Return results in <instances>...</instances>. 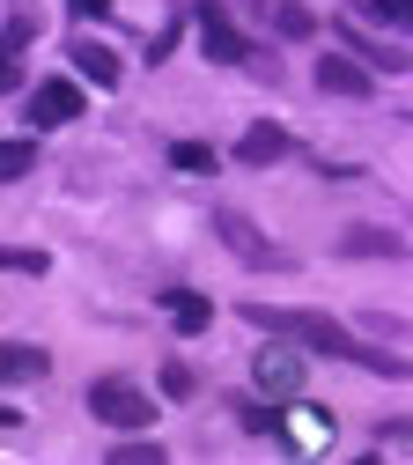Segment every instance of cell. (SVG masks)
Segmentation results:
<instances>
[{
	"instance_id": "6da1fadb",
	"label": "cell",
	"mask_w": 413,
	"mask_h": 465,
	"mask_svg": "<svg viewBox=\"0 0 413 465\" xmlns=\"http://www.w3.org/2000/svg\"><path fill=\"white\" fill-rule=\"evenodd\" d=\"M244 318H251L259 332H273V340H303V347H318V355H332V362H362V370H377V377H406V362H398V355H377V347H362L347 325H332L325 311H273V303H244Z\"/></svg>"
},
{
	"instance_id": "7a4b0ae2",
	"label": "cell",
	"mask_w": 413,
	"mask_h": 465,
	"mask_svg": "<svg viewBox=\"0 0 413 465\" xmlns=\"http://www.w3.org/2000/svg\"><path fill=\"white\" fill-rule=\"evenodd\" d=\"M214 237H221L236 259H244V266H259V273H280V266H295V259H288V252L266 237V229H259L251 214H236V207H221V214H214Z\"/></svg>"
},
{
	"instance_id": "3957f363",
	"label": "cell",
	"mask_w": 413,
	"mask_h": 465,
	"mask_svg": "<svg viewBox=\"0 0 413 465\" xmlns=\"http://www.w3.org/2000/svg\"><path fill=\"white\" fill-rule=\"evenodd\" d=\"M89 414H96L103 429H148L155 406H148V391L126 384V377H96V384H89Z\"/></svg>"
},
{
	"instance_id": "277c9868",
	"label": "cell",
	"mask_w": 413,
	"mask_h": 465,
	"mask_svg": "<svg viewBox=\"0 0 413 465\" xmlns=\"http://www.w3.org/2000/svg\"><path fill=\"white\" fill-rule=\"evenodd\" d=\"M251 377H259L266 399H295V391H303V355H295V347H259Z\"/></svg>"
},
{
	"instance_id": "5b68a950",
	"label": "cell",
	"mask_w": 413,
	"mask_h": 465,
	"mask_svg": "<svg viewBox=\"0 0 413 465\" xmlns=\"http://www.w3.org/2000/svg\"><path fill=\"white\" fill-rule=\"evenodd\" d=\"M82 119V82H37L30 89V126H74Z\"/></svg>"
},
{
	"instance_id": "8992f818",
	"label": "cell",
	"mask_w": 413,
	"mask_h": 465,
	"mask_svg": "<svg viewBox=\"0 0 413 465\" xmlns=\"http://www.w3.org/2000/svg\"><path fill=\"white\" fill-rule=\"evenodd\" d=\"M288 155H295V141H288V126H273V119L244 126V141H236V163H244V170H266V163H288Z\"/></svg>"
},
{
	"instance_id": "52a82bcc",
	"label": "cell",
	"mask_w": 413,
	"mask_h": 465,
	"mask_svg": "<svg viewBox=\"0 0 413 465\" xmlns=\"http://www.w3.org/2000/svg\"><path fill=\"white\" fill-rule=\"evenodd\" d=\"M67 60H74V74L96 82V89H118V82H126V60H118L111 45H96V37H74V45H67Z\"/></svg>"
},
{
	"instance_id": "ba28073f",
	"label": "cell",
	"mask_w": 413,
	"mask_h": 465,
	"mask_svg": "<svg viewBox=\"0 0 413 465\" xmlns=\"http://www.w3.org/2000/svg\"><path fill=\"white\" fill-rule=\"evenodd\" d=\"M200 45H207V60L214 67H236V60H251V45L236 37V23L221 8H200Z\"/></svg>"
},
{
	"instance_id": "9c48e42d",
	"label": "cell",
	"mask_w": 413,
	"mask_h": 465,
	"mask_svg": "<svg viewBox=\"0 0 413 465\" xmlns=\"http://www.w3.org/2000/svg\"><path fill=\"white\" fill-rule=\"evenodd\" d=\"M318 89L325 96H369V67L347 60V52H325V60H318Z\"/></svg>"
},
{
	"instance_id": "30bf717a",
	"label": "cell",
	"mask_w": 413,
	"mask_h": 465,
	"mask_svg": "<svg viewBox=\"0 0 413 465\" xmlns=\"http://www.w3.org/2000/svg\"><path fill=\"white\" fill-rule=\"evenodd\" d=\"M52 370L44 347H23V340H0V384H37Z\"/></svg>"
},
{
	"instance_id": "8fae6325",
	"label": "cell",
	"mask_w": 413,
	"mask_h": 465,
	"mask_svg": "<svg viewBox=\"0 0 413 465\" xmlns=\"http://www.w3.org/2000/svg\"><path fill=\"white\" fill-rule=\"evenodd\" d=\"M406 244L391 237V229H347L339 237V259H398Z\"/></svg>"
},
{
	"instance_id": "7c38bea8",
	"label": "cell",
	"mask_w": 413,
	"mask_h": 465,
	"mask_svg": "<svg viewBox=\"0 0 413 465\" xmlns=\"http://www.w3.org/2000/svg\"><path fill=\"white\" fill-rule=\"evenodd\" d=\"M162 311H170V325L177 332H207V296H192V288H170V296H162Z\"/></svg>"
},
{
	"instance_id": "4fadbf2b",
	"label": "cell",
	"mask_w": 413,
	"mask_h": 465,
	"mask_svg": "<svg viewBox=\"0 0 413 465\" xmlns=\"http://www.w3.org/2000/svg\"><path fill=\"white\" fill-rule=\"evenodd\" d=\"M273 30H280V37H310L318 15H310V8H295V0H273Z\"/></svg>"
},
{
	"instance_id": "5bb4252c",
	"label": "cell",
	"mask_w": 413,
	"mask_h": 465,
	"mask_svg": "<svg viewBox=\"0 0 413 465\" xmlns=\"http://www.w3.org/2000/svg\"><path fill=\"white\" fill-rule=\"evenodd\" d=\"M170 163L192 170V178H207V170H214V148H207V141H170Z\"/></svg>"
},
{
	"instance_id": "9a60e30c",
	"label": "cell",
	"mask_w": 413,
	"mask_h": 465,
	"mask_svg": "<svg viewBox=\"0 0 413 465\" xmlns=\"http://www.w3.org/2000/svg\"><path fill=\"white\" fill-rule=\"evenodd\" d=\"M52 259L44 252H23V244H0V273H44Z\"/></svg>"
},
{
	"instance_id": "2e32d148",
	"label": "cell",
	"mask_w": 413,
	"mask_h": 465,
	"mask_svg": "<svg viewBox=\"0 0 413 465\" xmlns=\"http://www.w3.org/2000/svg\"><path fill=\"white\" fill-rule=\"evenodd\" d=\"M30 163H37V148H30V141H15V148H0V185H8V178H23Z\"/></svg>"
},
{
	"instance_id": "e0dca14e",
	"label": "cell",
	"mask_w": 413,
	"mask_h": 465,
	"mask_svg": "<svg viewBox=\"0 0 413 465\" xmlns=\"http://www.w3.org/2000/svg\"><path fill=\"white\" fill-rule=\"evenodd\" d=\"M369 15L391 23V30H406V23H413V0H369Z\"/></svg>"
},
{
	"instance_id": "ac0fdd59",
	"label": "cell",
	"mask_w": 413,
	"mask_h": 465,
	"mask_svg": "<svg viewBox=\"0 0 413 465\" xmlns=\"http://www.w3.org/2000/svg\"><path fill=\"white\" fill-rule=\"evenodd\" d=\"M244 429H259V436H280V414H273L266 399H251V406H244Z\"/></svg>"
},
{
	"instance_id": "d6986e66",
	"label": "cell",
	"mask_w": 413,
	"mask_h": 465,
	"mask_svg": "<svg viewBox=\"0 0 413 465\" xmlns=\"http://www.w3.org/2000/svg\"><path fill=\"white\" fill-rule=\"evenodd\" d=\"M111 465H162V450H155V443H118Z\"/></svg>"
},
{
	"instance_id": "ffe728a7",
	"label": "cell",
	"mask_w": 413,
	"mask_h": 465,
	"mask_svg": "<svg viewBox=\"0 0 413 465\" xmlns=\"http://www.w3.org/2000/svg\"><path fill=\"white\" fill-rule=\"evenodd\" d=\"M162 391H170V399H192V370H185V362H162Z\"/></svg>"
},
{
	"instance_id": "44dd1931",
	"label": "cell",
	"mask_w": 413,
	"mask_h": 465,
	"mask_svg": "<svg viewBox=\"0 0 413 465\" xmlns=\"http://www.w3.org/2000/svg\"><path fill=\"white\" fill-rule=\"evenodd\" d=\"M23 89V52H0V96Z\"/></svg>"
},
{
	"instance_id": "7402d4cb",
	"label": "cell",
	"mask_w": 413,
	"mask_h": 465,
	"mask_svg": "<svg viewBox=\"0 0 413 465\" xmlns=\"http://www.w3.org/2000/svg\"><path fill=\"white\" fill-rule=\"evenodd\" d=\"M67 8H74V15H89V23H96V15H111V0H67Z\"/></svg>"
},
{
	"instance_id": "603a6c76",
	"label": "cell",
	"mask_w": 413,
	"mask_h": 465,
	"mask_svg": "<svg viewBox=\"0 0 413 465\" xmlns=\"http://www.w3.org/2000/svg\"><path fill=\"white\" fill-rule=\"evenodd\" d=\"M15 421H23V414H15V406H0V429H15Z\"/></svg>"
}]
</instances>
